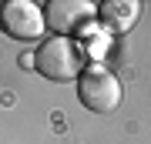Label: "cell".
I'll return each instance as SVG.
<instances>
[{
	"mask_svg": "<svg viewBox=\"0 0 151 144\" xmlns=\"http://www.w3.org/2000/svg\"><path fill=\"white\" fill-rule=\"evenodd\" d=\"M34 64L47 80L67 84V80H77V74L84 70V54L70 37H44L37 44Z\"/></svg>",
	"mask_w": 151,
	"mask_h": 144,
	"instance_id": "6da1fadb",
	"label": "cell"
},
{
	"mask_svg": "<svg viewBox=\"0 0 151 144\" xmlns=\"http://www.w3.org/2000/svg\"><path fill=\"white\" fill-rule=\"evenodd\" d=\"M77 97L87 111L94 114H111L121 104V80L114 70H108L104 64H87L77 74Z\"/></svg>",
	"mask_w": 151,
	"mask_h": 144,
	"instance_id": "7a4b0ae2",
	"label": "cell"
},
{
	"mask_svg": "<svg viewBox=\"0 0 151 144\" xmlns=\"http://www.w3.org/2000/svg\"><path fill=\"white\" fill-rule=\"evenodd\" d=\"M0 27L14 40H44V10L34 0H4Z\"/></svg>",
	"mask_w": 151,
	"mask_h": 144,
	"instance_id": "3957f363",
	"label": "cell"
},
{
	"mask_svg": "<svg viewBox=\"0 0 151 144\" xmlns=\"http://www.w3.org/2000/svg\"><path fill=\"white\" fill-rule=\"evenodd\" d=\"M94 17H97V4H91V0H50L44 7V27H50L54 37L77 34Z\"/></svg>",
	"mask_w": 151,
	"mask_h": 144,
	"instance_id": "277c9868",
	"label": "cell"
},
{
	"mask_svg": "<svg viewBox=\"0 0 151 144\" xmlns=\"http://www.w3.org/2000/svg\"><path fill=\"white\" fill-rule=\"evenodd\" d=\"M138 14H141V7L134 0H108V4L97 7V20L108 34H128L138 24Z\"/></svg>",
	"mask_w": 151,
	"mask_h": 144,
	"instance_id": "5b68a950",
	"label": "cell"
}]
</instances>
